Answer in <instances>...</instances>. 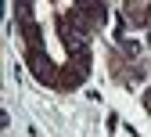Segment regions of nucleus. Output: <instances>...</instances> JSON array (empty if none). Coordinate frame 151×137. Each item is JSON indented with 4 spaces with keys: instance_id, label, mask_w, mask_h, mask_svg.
<instances>
[]
</instances>
